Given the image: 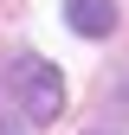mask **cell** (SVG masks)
Returning <instances> with one entry per match:
<instances>
[{"instance_id":"cell-1","label":"cell","mask_w":129,"mask_h":135,"mask_svg":"<svg viewBox=\"0 0 129 135\" xmlns=\"http://www.w3.org/2000/svg\"><path fill=\"white\" fill-rule=\"evenodd\" d=\"M13 97H20L26 122H58V109H64V77H58V64L20 58V64H13Z\"/></svg>"},{"instance_id":"cell-2","label":"cell","mask_w":129,"mask_h":135,"mask_svg":"<svg viewBox=\"0 0 129 135\" xmlns=\"http://www.w3.org/2000/svg\"><path fill=\"white\" fill-rule=\"evenodd\" d=\"M64 20L84 39H110L116 32V0H64Z\"/></svg>"},{"instance_id":"cell-3","label":"cell","mask_w":129,"mask_h":135,"mask_svg":"<svg viewBox=\"0 0 129 135\" xmlns=\"http://www.w3.org/2000/svg\"><path fill=\"white\" fill-rule=\"evenodd\" d=\"M0 135H26V129H20V122H7V116H0Z\"/></svg>"},{"instance_id":"cell-4","label":"cell","mask_w":129,"mask_h":135,"mask_svg":"<svg viewBox=\"0 0 129 135\" xmlns=\"http://www.w3.org/2000/svg\"><path fill=\"white\" fill-rule=\"evenodd\" d=\"M90 135H116V129H90Z\"/></svg>"}]
</instances>
